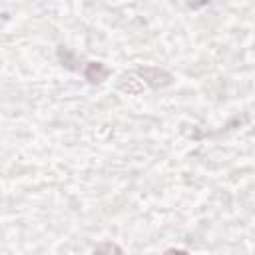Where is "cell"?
<instances>
[{
  "label": "cell",
  "instance_id": "cell-1",
  "mask_svg": "<svg viewBox=\"0 0 255 255\" xmlns=\"http://www.w3.org/2000/svg\"><path fill=\"white\" fill-rule=\"evenodd\" d=\"M137 76L141 78L143 84H147L151 88H165L173 82V76L157 66H143L137 70Z\"/></svg>",
  "mask_w": 255,
  "mask_h": 255
},
{
  "label": "cell",
  "instance_id": "cell-2",
  "mask_svg": "<svg viewBox=\"0 0 255 255\" xmlns=\"http://www.w3.org/2000/svg\"><path fill=\"white\" fill-rule=\"evenodd\" d=\"M84 76L90 84H102L110 76V68L104 62H88L84 68Z\"/></svg>",
  "mask_w": 255,
  "mask_h": 255
},
{
  "label": "cell",
  "instance_id": "cell-3",
  "mask_svg": "<svg viewBox=\"0 0 255 255\" xmlns=\"http://www.w3.org/2000/svg\"><path fill=\"white\" fill-rule=\"evenodd\" d=\"M120 88L124 90V92H128V94H139L141 90H143V82L135 76V74H128V76H124L122 78V84H120Z\"/></svg>",
  "mask_w": 255,
  "mask_h": 255
},
{
  "label": "cell",
  "instance_id": "cell-4",
  "mask_svg": "<svg viewBox=\"0 0 255 255\" xmlns=\"http://www.w3.org/2000/svg\"><path fill=\"white\" fill-rule=\"evenodd\" d=\"M94 255H124V251L112 241H102L94 247Z\"/></svg>",
  "mask_w": 255,
  "mask_h": 255
},
{
  "label": "cell",
  "instance_id": "cell-5",
  "mask_svg": "<svg viewBox=\"0 0 255 255\" xmlns=\"http://www.w3.org/2000/svg\"><path fill=\"white\" fill-rule=\"evenodd\" d=\"M58 58H60V62H62V66H66V68H72V70H78L74 64L78 62L76 60V56L66 48V46H60L58 48Z\"/></svg>",
  "mask_w": 255,
  "mask_h": 255
},
{
  "label": "cell",
  "instance_id": "cell-6",
  "mask_svg": "<svg viewBox=\"0 0 255 255\" xmlns=\"http://www.w3.org/2000/svg\"><path fill=\"white\" fill-rule=\"evenodd\" d=\"M163 255H187L185 249H167Z\"/></svg>",
  "mask_w": 255,
  "mask_h": 255
},
{
  "label": "cell",
  "instance_id": "cell-7",
  "mask_svg": "<svg viewBox=\"0 0 255 255\" xmlns=\"http://www.w3.org/2000/svg\"><path fill=\"white\" fill-rule=\"evenodd\" d=\"M251 135H253V137H255V128H253V131H251Z\"/></svg>",
  "mask_w": 255,
  "mask_h": 255
}]
</instances>
